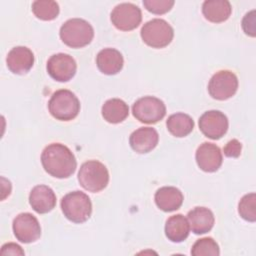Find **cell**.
Listing matches in <instances>:
<instances>
[{
	"mask_svg": "<svg viewBox=\"0 0 256 256\" xmlns=\"http://www.w3.org/2000/svg\"><path fill=\"white\" fill-rule=\"evenodd\" d=\"M174 3L173 0H143L145 8L153 14H164L170 11Z\"/></svg>",
	"mask_w": 256,
	"mask_h": 256,
	"instance_id": "cell-27",
	"label": "cell"
},
{
	"mask_svg": "<svg viewBox=\"0 0 256 256\" xmlns=\"http://www.w3.org/2000/svg\"><path fill=\"white\" fill-rule=\"evenodd\" d=\"M158 132L152 127H141L132 132L129 137L131 148L139 153L145 154L152 151L158 144Z\"/></svg>",
	"mask_w": 256,
	"mask_h": 256,
	"instance_id": "cell-15",
	"label": "cell"
},
{
	"mask_svg": "<svg viewBox=\"0 0 256 256\" xmlns=\"http://www.w3.org/2000/svg\"><path fill=\"white\" fill-rule=\"evenodd\" d=\"M238 89V78L229 70L216 72L208 83V92L216 100H227L231 98Z\"/></svg>",
	"mask_w": 256,
	"mask_h": 256,
	"instance_id": "cell-8",
	"label": "cell"
},
{
	"mask_svg": "<svg viewBox=\"0 0 256 256\" xmlns=\"http://www.w3.org/2000/svg\"><path fill=\"white\" fill-rule=\"evenodd\" d=\"M48 109L55 119L70 121L78 115L80 102L72 91L60 89L52 94L48 102Z\"/></svg>",
	"mask_w": 256,
	"mask_h": 256,
	"instance_id": "cell-3",
	"label": "cell"
},
{
	"mask_svg": "<svg viewBox=\"0 0 256 256\" xmlns=\"http://www.w3.org/2000/svg\"><path fill=\"white\" fill-rule=\"evenodd\" d=\"M6 63L12 73L23 75L29 72L33 67L34 54L25 46H16L8 52Z\"/></svg>",
	"mask_w": 256,
	"mask_h": 256,
	"instance_id": "cell-14",
	"label": "cell"
},
{
	"mask_svg": "<svg viewBox=\"0 0 256 256\" xmlns=\"http://www.w3.org/2000/svg\"><path fill=\"white\" fill-rule=\"evenodd\" d=\"M110 19L118 30L130 31L141 23L142 12L138 6L132 3H120L112 10Z\"/></svg>",
	"mask_w": 256,
	"mask_h": 256,
	"instance_id": "cell-9",
	"label": "cell"
},
{
	"mask_svg": "<svg viewBox=\"0 0 256 256\" xmlns=\"http://www.w3.org/2000/svg\"><path fill=\"white\" fill-rule=\"evenodd\" d=\"M29 203L35 212L45 214L56 206V195L49 186L37 185L30 191Z\"/></svg>",
	"mask_w": 256,
	"mask_h": 256,
	"instance_id": "cell-16",
	"label": "cell"
},
{
	"mask_svg": "<svg viewBox=\"0 0 256 256\" xmlns=\"http://www.w3.org/2000/svg\"><path fill=\"white\" fill-rule=\"evenodd\" d=\"M232 12V7L227 0H207L203 2L202 13L204 17L213 23L226 21Z\"/></svg>",
	"mask_w": 256,
	"mask_h": 256,
	"instance_id": "cell-20",
	"label": "cell"
},
{
	"mask_svg": "<svg viewBox=\"0 0 256 256\" xmlns=\"http://www.w3.org/2000/svg\"><path fill=\"white\" fill-rule=\"evenodd\" d=\"M157 207L164 212H172L179 209L183 203L182 192L173 186L159 188L154 196Z\"/></svg>",
	"mask_w": 256,
	"mask_h": 256,
	"instance_id": "cell-19",
	"label": "cell"
},
{
	"mask_svg": "<svg viewBox=\"0 0 256 256\" xmlns=\"http://www.w3.org/2000/svg\"><path fill=\"white\" fill-rule=\"evenodd\" d=\"M0 254L1 255H24V251L18 244L10 242L2 246Z\"/></svg>",
	"mask_w": 256,
	"mask_h": 256,
	"instance_id": "cell-30",
	"label": "cell"
},
{
	"mask_svg": "<svg viewBox=\"0 0 256 256\" xmlns=\"http://www.w3.org/2000/svg\"><path fill=\"white\" fill-rule=\"evenodd\" d=\"M255 10L250 11L247 13L244 18L242 19V28L245 34L255 37L256 35V29H255Z\"/></svg>",
	"mask_w": 256,
	"mask_h": 256,
	"instance_id": "cell-28",
	"label": "cell"
},
{
	"mask_svg": "<svg viewBox=\"0 0 256 256\" xmlns=\"http://www.w3.org/2000/svg\"><path fill=\"white\" fill-rule=\"evenodd\" d=\"M242 145L237 139L230 140L224 147V155L229 158H237L241 154Z\"/></svg>",
	"mask_w": 256,
	"mask_h": 256,
	"instance_id": "cell-29",
	"label": "cell"
},
{
	"mask_svg": "<svg viewBox=\"0 0 256 256\" xmlns=\"http://www.w3.org/2000/svg\"><path fill=\"white\" fill-rule=\"evenodd\" d=\"M13 232L17 240L22 243H32L41 236V227L38 219L31 213H20L12 224Z\"/></svg>",
	"mask_w": 256,
	"mask_h": 256,
	"instance_id": "cell-11",
	"label": "cell"
},
{
	"mask_svg": "<svg viewBox=\"0 0 256 256\" xmlns=\"http://www.w3.org/2000/svg\"><path fill=\"white\" fill-rule=\"evenodd\" d=\"M190 229L195 234H205L214 225V214L206 207H195L187 214Z\"/></svg>",
	"mask_w": 256,
	"mask_h": 256,
	"instance_id": "cell-18",
	"label": "cell"
},
{
	"mask_svg": "<svg viewBox=\"0 0 256 256\" xmlns=\"http://www.w3.org/2000/svg\"><path fill=\"white\" fill-rule=\"evenodd\" d=\"M61 210L64 216L71 222L83 223L91 216L92 203L84 192L73 191L62 198Z\"/></svg>",
	"mask_w": 256,
	"mask_h": 256,
	"instance_id": "cell-5",
	"label": "cell"
},
{
	"mask_svg": "<svg viewBox=\"0 0 256 256\" xmlns=\"http://www.w3.org/2000/svg\"><path fill=\"white\" fill-rule=\"evenodd\" d=\"M59 35L62 42L67 46L81 48L92 41L94 29L88 21L81 18H72L63 23Z\"/></svg>",
	"mask_w": 256,
	"mask_h": 256,
	"instance_id": "cell-2",
	"label": "cell"
},
{
	"mask_svg": "<svg viewBox=\"0 0 256 256\" xmlns=\"http://www.w3.org/2000/svg\"><path fill=\"white\" fill-rule=\"evenodd\" d=\"M195 159L198 167L205 172L217 171L223 161L220 148L209 142H204L197 148Z\"/></svg>",
	"mask_w": 256,
	"mask_h": 256,
	"instance_id": "cell-13",
	"label": "cell"
},
{
	"mask_svg": "<svg viewBox=\"0 0 256 256\" xmlns=\"http://www.w3.org/2000/svg\"><path fill=\"white\" fill-rule=\"evenodd\" d=\"M96 64L98 69L106 75H115L123 68L122 54L114 48H104L97 54Z\"/></svg>",
	"mask_w": 256,
	"mask_h": 256,
	"instance_id": "cell-17",
	"label": "cell"
},
{
	"mask_svg": "<svg viewBox=\"0 0 256 256\" xmlns=\"http://www.w3.org/2000/svg\"><path fill=\"white\" fill-rule=\"evenodd\" d=\"M238 212L240 216L249 222L256 221V194L249 193L244 195L239 204H238Z\"/></svg>",
	"mask_w": 256,
	"mask_h": 256,
	"instance_id": "cell-26",
	"label": "cell"
},
{
	"mask_svg": "<svg viewBox=\"0 0 256 256\" xmlns=\"http://www.w3.org/2000/svg\"><path fill=\"white\" fill-rule=\"evenodd\" d=\"M190 231V226L186 217L176 214L169 217L165 224V235L171 242L180 243L184 241Z\"/></svg>",
	"mask_w": 256,
	"mask_h": 256,
	"instance_id": "cell-21",
	"label": "cell"
},
{
	"mask_svg": "<svg viewBox=\"0 0 256 256\" xmlns=\"http://www.w3.org/2000/svg\"><path fill=\"white\" fill-rule=\"evenodd\" d=\"M101 113L104 120L112 124H117L127 118L129 114V107L123 100L119 98H112L103 104Z\"/></svg>",
	"mask_w": 256,
	"mask_h": 256,
	"instance_id": "cell-22",
	"label": "cell"
},
{
	"mask_svg": "<svg viewBox=\"0 0 256 256\" xmlns=\"http://www.w3.org/2000/svg\"><path fill=\"white\" fill-rule=\"evenodd\" d=\"M166 126L173 136L181 138L192 132L194 128V121L188 114L175 113L168 117Z\"/></svg>",
	"mask_w": 256,
	"mask_h": 256,
	"instance_id": "cell-23",
	"label": "cell"
},
{
	"mask_svg": "<svg viewBox=\"0 0 256 256\" xmlns=\"http://www.w3.org/2000/svg\"><path fill=\"white\" fill-rule=\"evenodd\" d=\"M32 12L37 18L50 21L58 16L59 5L52 0H36L32 3Z\"/></svg>",
	"mask_w": 256,
	"mask_h": 256,
	"instance_id": "cell-24",
	"label": "cell"
},
{
	"mask_svg": "<svg viewBox=\"0 0 256 256\" xmlns=\"http://www.w3.org/2000/svg\"><path fill=\"white\" fill-rule=\"evenodd\" d=\"M41 163L49 175L59 179L70 177L77 167L74 154L61 143H52L46 146L41 154Z\"/></svg>",
	"mask_w": 256,
	"mask_h": 256,
	"instance_id": "cell-1",
	"label": "cell"
},
{
	"mask_svg": "<svg viewBox=\"0 0 256 256\" xmlns=\"http://www.w3.org/2000/svg\"><path fill=\"white\" fill-rule=\"evenodd\" d=\"M140 34L143 42L148 46L152 48H164L173 40L174 30L167 21L155 18L142 26Z\"/></svg>",
	"mask_w": 256,
	"mask_h": 256,
	"instance_id": "cell-6",
	"label": "cell"
},
{
	"mask_svg": "<svg viewBox=\"0 0 256 256\" xmlns=\"http://www.w3.org/2000/svg\"><path fill=\"white\" fill-rule=\"evenodd\" d=\"M80 185L89 192H100L109 182V172L106 166L97 161L89 160L84 162L78 172Z\"/></svg>",
	"mask_w": 256,
	"mask_h": 256,
	"instance_id": "cell-4",
	"label": "cell"
},
{
	"mask_svg": "<svg viewBox=\"0 0 256 256\" xmlns=\"http://www.w3.org/2000/svg\"><path fill=\"white\" fill-rule=\"evenodd\" d=\"M193 256H218L220 254L219 246L216 241L211 237H205L197 240L191 249Z\"/></svg>",
	"mask_w": 256,
	"mask_h": 256,
	"instance_id": "cell-25",
	"label": "cell"
},
{
	"mask_svg": "<svg viewBox=\"0 0 256 256\" xmlns=\"http://www.w3.org/2000/svg\"><path fill=\"white\" fill-rule=\"evenodd\" d=\"M133 116L142 123L154 124L162 120L166 114V106L162 100L154 96L139 98L132 106Z\"/></svg>",
	"mask_w": 256,
	"mask_h": 256,
	"instance_id": "cell-7",
	"label": "cell"
},
{
	"mask_svg": "<svg viewBox=\"0 0 256 256\" xmlns=\"http://www.w3.org/2000/svg\"><path fill=\"white\" fill-rule=\"evenodd\" d=\"M228 119L218 110L204 112L199 118V129L206 137L217 140L223 137L228 130Z\"/></svg>",
	"mask_w": 256,
	"mask_h": 256,
	"instance_id": "cell-12",
	"label": "cell"
},
{
	"mask_svg": "<svg viewBox=\"0 0 256 256\" xmlns=\"http://www.w3.org/2000/svg\"><path fill=\"white\" fill-rule=\"evenodd\" d=\"M46 68L51 78L59 82H67L76 74L77 64L69 54L57 53L48 59Z\"/></svg>",
	"mask_w": 256,
	"mask_h": 256,
	"instance_id": "cell-10",
	"label": "cell"
}]
</instances>
